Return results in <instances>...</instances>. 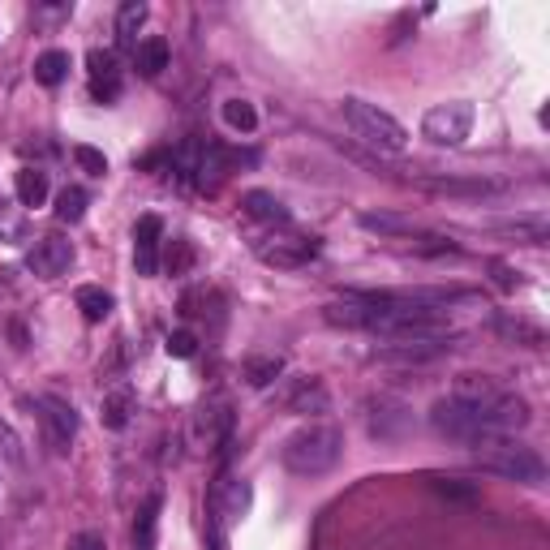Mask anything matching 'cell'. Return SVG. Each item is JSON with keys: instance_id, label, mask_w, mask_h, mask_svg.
<instances>
[{"instance_id": "14", "label": "cell", "mask_w": 550, "mask_h": 550, "mask_svg": "<svg viewBox=\"0 0 550 550\" xmlns=\"http://www.w3.org/2000/svg\"><path fill=\"white\" fill-rule=\"evenodd\" d=\"M241 211L258 224H288V207L271 190H245L241 194Z\"/></svg>"}, {"instance_id": "33", "label": "cell", "mask_w": 550, "mask_h": 550, "mask_svg": "<svg viewBox=\"0 0 550 550\" xmlns=\"http://www.w3.org/2000/svg\"><path fill=\"white\" fill-rule=\"evenodd\" d=\"M0 447H5V456L13 460V465H22V447H18V434H13L5 422H0Z\"/></svg>"}, {"instance_id": "19", "label": "cell", "mask_w": 550, "mask_h": 550, "mask_svg": "<svg viewBox=\"0 0 550 550\" xmlns=\"http://www.w3.org/2000/svg\"><path fill=\"white\" fill-rule=\"evenodd\" d=\"M74 301H78V310H82L86 323H104V318L112 314V306H117L108 288H99V284H82L78 293H74Z\"/></svg>"}, {"instance_id": "12", "label": "cell", "mask_w": 550, "mask_h": 550, "mask_svg": "<svg viewBox=\"0 0 550 550\" xmlns=\"http://www.w3.org/2000/svg\"><path fill=\"white\" fill-rule=\"evenodd\" d=\"M413 181L430 194H465V198H482V194L503 190L499 181H486V177H473V181H465V177H413Z\"/></svg>"}, {"instance_id": "6", "label": "cell", "mask_w": 550, "mask_h": 550, "mask_svg": "<svg viewBox=\"0 0 550 550\" xmlns=\"http://www.w3.org/2000/svg\"><path fill=\"white\" fill-rule=\"evenodd\" d=\"M35 409H39V426H43L48 447L52 452H69V443L78 434V409L65 396H39Z\"/></svg>"}, {"instance_id": "20", "label": "cell", "mask_w": 550, "mask_h": 550, "mask_svg": "<svg viewBox=\"0 0 550 550\" xmlns=\"http://www.w3.org/2000/svg\"><path fill=\"white\" fill-rule=\"evenodd\" d=\"M142 26H147V5H142V0H125L117 9V43L121 48H138Z\"/></svg>"}, {"instance_id": "34", "label": "cell", "mask_w": 550, "mask_h": 550, "mask_svg": "<svg viewBox=\"0 0 550 550\" xmlns=\"http://www.w3.org/2000/svg\"><path fill=\"white\" fill-rule=\"evenodd\" d=\"M207 538H211V550H228V538H224V525H220V516L211 520V533H207Z\"/></svg>"}, {"instance_id": "11", "label": "cell", "mask_w": 550, "mask_h": 550, "mask_svg": "<svg viewBox=\"0 0 550 550\" xmlns=\"http://www.w3.org/2000/svg\"><path fill=\"white\" fill-rule=\"evenodd\" d=\"M159 241H164V220L159 215H142L134 224V263L138 275H155L159 271Z\"/></svg>"}, {"instance_id": "9", "label": "cell", "mask_w": 550, "mask_h": 550, "mask_svg": "<svg viewBox=\"0 0 550 550\" xmlns=\"http://www.w3.org/2000/svg\"><path fill=\"white\" fill-rule=\"evenodd\" d=\"M452 396H456L460 404H469V409L486 422V413L495 409V404H499L503 396H508V392H503V387H499L495 379H490V374H460L456 387H452Z\"/></svg>"}, {"instance_id": "13", "label": "cell", "mask_w": 550, "mask_h": 550, "mask_svg": "<svg viewBox=\"0 0 550 550\" xmlns=\"http://www.w3.org/2000/svg\"><path fill=\"white\" fill-rule=\"evenodd\" d=\"M284 409H293V413H327V387L318 379H293V387L284 392Z\"/></svg>"}, {"instance_id": "22", "label": "cell", "mask_w": 550, "mask_h": 550, "mask_svg": "<svg viewBox=\"0 0 550 550\" xmlns=\"http://www.w3.org/2000/svg\"><path fill=\"white\" fill-rule=\"evenodd\" d=\"M65 74H69V52H61V48L43 52L39 61H35V82L39 86H61Z\"/></svg>"}, {"instance_id": "17", "label": "cell", "mask_w": 550, "mask_h": 550, "mask_svg": "<svg viewBox=\"0 0 550 550\" xmlns=\"http://www.w3.org/2000/svg\"><path fill=\"white\" fill-rule=\"evenodd\" d=\"M134 65H138L142 78H159V74L168 69V39H164V35L142 39L138 48H134Z\"/></svg>"}, {"instance_id": "16", "label": "cell", "mask_w": 550, "mask_h": 550, "mask_svg": "<svg viewBox=\"0 0 550 550\" xmlns=\"http://www.w3.org/2000/svg\"><path fill=\"white\" fill-rule=\"evenodd\" d=\"M129 413H134V392H129V387H112V392H104V400H99V422L108 430H125Z\"/></svg>"}, {"instance_id": "21", "label": "cell", "mask_w": 550, "mask_h": 550, "mask_svg": "<svg viewBox=\"0 0 550 550\" xmlns=\"http://www.w3.org/2000/svg\"><path fill=\"white\" fill-rule=\"evenodd\" d=\"M284 374V357L271 353V357H245V383L250 387H271L275 379Z\"/></svg>"}, {"instance_id": "23", "label": "cell", "mask_w": 550, "mask_h": 550, "mask_svg": "<svg viewBox=\"0 0 550 550\" xmlns=\"http://www.w3.org/2000/svg\"><path fill=\"white\" fill-rule=\"evenodd\" d=\"M86 190L82 185H65L61 194H56V220H65V224H78L82 215H86Z\"/></svg>"}, {"instance_id": "29", "label": "cell", "mask_w": 550, "mask_h": 550, "mask_svg": "<svg viewBox=\"0 0 550 550\" xmlns=\"http://www.w3.org/2000/svg\"><path fill=\"white\" fill-rule=\"evenodd\" d=\"M74 164L82 172H91V177H104V172H108L104 151H95V147H74Z\"/></svg>"}, {"instance_id": "31", "label": "cell", "mask_w": 550, "mask_h": 550, "mask_svg": "<svg viewBox=\"0 0 550 550\" xmlns=\"http://www.w3.org/2000/svg\"><path fill=\"white\" fill-rule=\"evenodd\" d=\"M434 490L447 495V499H460V503H473L477 499V490L465 486V482H456V477H434Z\"/></svg>"}, {"instance_id": "25", "label": "cell", "mask_w": 550, "mask_h": 550, "mask_svg": "<svg viewBox=\"0 0 550 550\" xmlns=\"http://www.w3.org/2000/svg\"><path fill=\"white\" fill-rule=\"evenodd\" d=\"M228 426H233V417H228L224 409H202L198 413V439L207 443V447H215L228 434Z\"/></svg>"}, {"instance_id": "4", "label": "cell", "mask_w": 550, "mask_h": 550, "mask_svg": "<svg viewBox=\"0 0 550 550\" xmlns=\"http://www.w3.org/2000/svg\"><path fill=\"white\" fill-rule=\"evenodd\" d=\"M473 134V104L469 99H452V104H434L422 117V138L434 147H460Z\"/></svg>"}, {"instance_id": "15", "label": "cell", "mask_w": 550, "mask_h": 550, "mask_svg": "<svg viewBox=\"0 0 550 550\" xmlns=\"http://www.w3.org/2000/svg\"><path fill=\"white\" fill-rule=\"evenodd\" d=\"M159 508H164V495H147L138 503L134 516V550H155V533H159Z\"/></svg>"}, {"instance_id": "30", "label": "cell", "mask_w": 550, "mask_h": 550, "mask_svg": "<svg viewBox=\"0 0 550 550\" xmlns=\"http://www.w3.org/2000/svg\"><path fill=\"white\" fill-rule=\"evenodd\" d=\"M164 349H168V357H181V361H185V357H194L198 340H194V331H185V327H181V331H172V336L164 340Z\"/></svg>"}, {"instance_id": "1", "label": "cell", "mask_w": 550, "mask_h": 550, "mask_svg": "<svg viewBox=\"0 0 550 550\" xmlns=\"http://www.w3.org/2000/svg\"><path fill=\"white\" fill-rule=\"evenodd\" d=\"M340 452H344V434L327 422H310L284 439L280 460H284V469L297 473V477H323V473L336 469Z\"/></svg>"}, {"instance_id": "24", "label": "cell", "mask_w": 550, "mask_h": 550, "mask_svg": "<svg viewBox=\"0 0 550 550\" xmlns=\"http://www.w3.org/2000/svg\"><path fill=\"white\" fill-rule=\"evenodd\" d=\"M159 267H164L168 275H185V271H190V267H194V245H190V237H172V241L164 245V263H159Z\"/></svg>"}, {"instance_id": "27", "label": "cell", "mask_w": 550, "mask_h": 550, "mask_svg": "<svg viewBox=\"0 0 550 550\" xmlns=\"http://www.w3.org/2000/svg\"><path fill=\"white\" fill-rule=\"evenodd\" d=\"M224 121L233 125L237 134H254V129H258V112H254L250 99H228V104H224Z\"/></svg>"}, {"instance_id": "2", "label": "cell", "mask_w": 550, "mask_h": 550, "mask_svg": "<svg viewBox=\"0 0 550 550\" xmlns=\"http://www.w3.org/2000/svg\"><path fill=\"white\" fill-rule=\"evenodd\" d=\"M473 460L486 473H499L508 482H525V486H542L546 482V460L533 452L529 443H516L512 434H486L473 443Z\"/></svg>"}, {"instance_id": "18", "label": "cell", "mask_w": 550, "mask_h": 550, "mask_svg": "<svg viewBox=\"0 0 550 550\" xmlns=\"http://www.w3.org/2000/svg\"><path fill=\"white\" fill-rule=\"evenodd\" d=\"M13 190H18V207H43V202H48V172L18 168V177H13Z\"/></svg>"}, {"instance_id": "3", "label": "cell", "mask_w": 550, "mask_h": 550, "mask_svg": "<svg viewBox=\"0 0 550 550\" xmlns=\"http://www.w3.org/2000/svg\"><path fill=\"white\" fill-rule=\"evenodd\" d=\"M340 112H344V121H349L353 134L366 138L370 147L392 151V155H400L404 147H409V134H404V125L392 117V112H383L379 104H366V99H344Z\"/></svg>"}, {"instance_id": "26", "label": "cell", "mask_w": 550, "mask_h": 550, "mask_svg": "<svg viewBox=\"0 0 550 550\" xmlns=\"http://www.w3.org/2000/svg\"><path fill=\"white\" fill-rule=\"evenodd\" d=\"M361 228L383 233V237H413V224L400 220V215H374V211H366V215H361Z\"/></svg>"}, {"instance_id": "28", "label": "cell", "mask_w": 550, "mask_h": 550, "mask_svg": "<svg viewBox=\"0 0 550 550\" xmlns=\"http://www.w3.org/2000/svg\"><path fill=\"white\" fill-rule=\"evenodd\" d=\"M0 241H26V220L13 202H0Z\"/></svg>"}, {"instance_id": "10", "label": "cell", "mask_w": 550, "mask_h": 550, "mask_svg": "<svg viewBox=\"0 0 550 550\" xmlns=\"http://www.w3.org/2000/svg\"><path fill=\"white\" fill-rule=\"evenodd\" d=\"M86 69H91V95L99 104H117L121 99V65L117 56L104 52V48H91L86 52Z\"/></svg>"}, {"instance_id": "7", "label": "cell", "mask_w": 550, "mask_h": 550, "mask_svg": "<svg viewBox=\"0 0 550 550\" xmlns=\"http://www.w3.org/2000/svg\"><path fill=\"white\" fill-rule=\"evenodd\" d=\"M258 263H267L275 271H297L318 258V241L314 237H267L258 241Z\"/></svg>"}, {"instance_id": "8", "label": "cell", "mask_w": 550, "mask_h": 550, "mask_svg": "<svg viewBox=\"0 0 550 550\" xmlns=\"http://www.w3.org/2000/svg\"><path fill=\"white\" fill-rule=\"evenodd\" d=\"M26 267H31V275H39V280H61V275L74 267V241H65L61 233L39 237L31 250H26Z\"/></svg>"}, {"instance_id": "32", "label": "cell", "mask_w": 550, "mask_h": 550, "mask_svg": "<svg viewBox=\"0 0 550 550\" xmlns=\"http://www.w3.org/2000/svg\"><path fill=\"white\" fill-rule=\"evenodd\" d=\"M69 550H108V542H104V533L82 529V533H74V538H69Z\"/></svg>"}, {"instance_id": "5", "label": "cell", "mask_w": 550, "mask_h": 550, "mask_svg": "<svg viewBox=\"0 0 550 550\" xmlns=\"http://www.w3.org/2000/svg\"><path fill=\"white\" fill-rule=\"evenodd\" d=\"M430 426L443 434V439H456V443H477V439H486V422L477 417L469 404H460L456 396H447V400H434V409H430Z\"/></svg>"}]
</instances>
